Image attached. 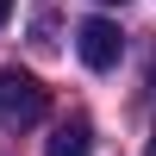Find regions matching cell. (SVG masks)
Segmentation results:
<instances>
[{"mask_svg": "<svg viewBox=\"0 0 156 156\" xmlns=\"http://www.w3.org/2000/svg\"><path fill=\"white\" fill-rule=\"evenodd\" d=\"M150 156H156V125H150Z\"/></svg>", "mask_w": 156, "mask_h": 156, "instance_id": "cell-5", "label": "cell"}, {"mask_svg": "<svg viewBox=\"0 0 156 156\" xmlns=\"http://www.w3.org/2000/svg\"><path fill=\"white\" fill-rule=\"evenodd\" d=\"M6 19H12V0H0V25H6Z\"/></svg>", "mask_w": 156, "mask_h": 156, "instance_id": "cell-4", "label": "cell"}, {"mask_svg": "<svg viewBox=\"0 0 156 156\" xmlns=\"http://www.w3.org/2000/svg\"><path fill=\"white\" fill-rule=\"evenodd\" d=\"M75 50H81V62H87V69H119L125 37H119V25H112V19H81Z\"/></svg>", "mask_w": 156, "mask_h": 156, "instance_id": "cell-2", "label": "cell"}, {"mask_svg": "<svg viewBox=\"0 0 156 156\" xmlns=\"http://www.w3.org/2000/svg\"><path fill=\"white\" fill-rule=\"evenodd\" d=\"M50 106V94L31 81L25 69H0V125L6 131H25V125H37Z\"/></svg>", "mask_w": 156, "mask_h": 156, "instance_id": "cell-1", "label": "cell"}, {"mask_svg": "<svg viewBox=\"0 0 156 156\" xmlns=\"http://www.w3.org/2000/svg\"><path fill=\"white\" fill-rule=\"evenodd\" d=\"M44 156H94V125L87 119H62L44 137Z\"/></svg>", "mask_w": 156, "mask_h": 156, "instance_id": "cell-3", "label": "cell"}]
</instances>
